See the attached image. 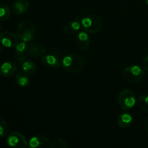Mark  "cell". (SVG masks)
<instances>
[{
  "label": "cell",
  "instance_id": "obj_1",
  "mask_svg": "<svg viewBox=\"0 0 148 148\" xmlns=\"http://www.w3.org/2000/svg\"><path fill=\"white\" fill-rule=\"evenodd\" d=\"M62 64L63 69L67 72L77 74L84 69L85 62L83 59L77 53H69L63 58Z\"/></svg>",
  "mask_w": 148,
  "mask_h": 148
},
{
  "label": "cell",
  "instance_id": "obj_2",
  "mask_svg": "<svg viewBox=\"0 0 148 148\" xmlns=\"http://www.w3.org/2000/svg\"><path fill=\"white\" fill-rule=\"evenodd\" d=\"M17 34L22 41L30 42L34 38L36 34V25L29 20H22L18 24Z\"/></svg>",
  "mask_w": 148,
  "mask_h": 148
},
{
  "label": "cell",
  "instance_id": "obj_3",
  "mask_svg": "<svg viewBox=\"0 0 148 148\" xmlns=\"http://www.w3.org/2000/svg\"><path fill=\"white\" fill-rule=\"evenodd\" d=\"M81 25L85 32L94 34L101 30L103 21L97 14H90L81 20Z\"/></svg>",
  "mask_w": 148,
  "mask_h": 148
},
{
  "label": "cell",
  "instance_id": "obj_4",
  "mask_svg": "<svg viewBox=\"0 0 148 148\" xmlns=\"http://www.w3.org/2000/svg\"><path fill=\"white\" fill-rule=\"evenodd\" d=\"M118 103L122 110H130L136 104V96L134 92L130 89H124L120 92Z\"/></svg>",
  "mask_w": 148,
  "mask_h": 148
},
{
  "label": "cell",
  "instance_id": "obj_5",
  "mask_svg": "<svg viewBox=\"0 0 148 148\" xmlns=\"http://www.w3.org/2000/svg\"><path fill=\"white\" fill-rule=\"evenodd\" d=\"M123 77L130 82H137L145 76L143 69L138 65L127 66L123 71Z\"/></svg>",
  "mask_w": 148,
  "mask_h": 148
},
{
  "label": "cell",
  "instance_id": "obj_6",
  "mask_svg": "<svg viewBox=\"0 0 148 148\" xmlns=\"http://www.w3.org/2000/svg\"><path fill=\"white\" fill-rule=\"evenodd\" d=\"M7 144L10 147L15 148H25L27 146V141L23 134L17 132H12L7 137Z\"/></svg>",
  "mask_w": 148,
  "mask_h": 148
},
{
  "label": "cell",
  "instance_id": "obj_7",
  "mask_svg": "<svg viewBox=\"0 0 148 148\" xmlns=\"http://www.w3.org/2000/svg\"><path fill=\"white\" fill-rule=\"evenodd\" d=\"M18 36L10 31H4L0 34V41L7 48H14L18 43Z\"/></svg>",
  "mask_w": 148,
  "mask_h": 148
},
{
  "label": "cell",
  "instance_id": "obj_8",
  "mask_svg": "<svg viewBox=\"0 0 148 148\" xmlns=\"http://www.w3.org/2000/svg\"><path fill=\"white\" fill-rule=\"evenodd\" d=\"M29 147L30 148H49L51 147V144L47 137L42 134H37L30 139Z\"/></svg>",
  "mask_w": 148,
  "mask_h": 148
},
{
  "label": "cell",
  "instance_id": "obj_9",
  "mask_svg": "<svg viewBox=\"0 0 148 148\" xmlns=\"http://www.w3.org/2000/svg\"><path fill=\"white\" fill-rule=\"evenodd\" d=\"M45 52H46V49L44 46L40 43L34 42V43L27 45V53L30 56H33V57H40L44 54Z\"/></svg>",
  "mask_w": 148,
  "mask_h": 148
},
{
  "label": "cell",
  "instance_id": "obj_10",
  "mask_svg": "<svg viewBox=\"0 0 148 148\" xmlns=\"http://www.w3.org/2000/svg\"><path fill=\"white\" fill-rule=\"evenodd\" d=\"M17 64L10 61L4 62L0 66V75L4 77L12 76L17 72Z\"/></svg>",
  "mask_w": 148,
  "mask_h": 148
},
{
  "label": "cell",
  "instance_id": "obj_11",
  "mask_svg": "<svg viewBox=\"0 0 148 148\" xmlns=\"http://www.w3.org/2000/svg\"><path fill=\"white\" fill-rule=\"evenodd\" d=\"M82 27L81 25V20L78 17L74 19L72 21H68L63 25V30L66 33L69 34H74L76 33L80 30V27Z\"/></svg>",
  "mask_w": 148,
  "mask_h": 148
},
{
  "label": "cell",
  "instance_id": "obj_12",
  "mask_svg": "<svg viewBox=\"0 0 148 148\" xmlns=\"http://www.w3.org/2000/svg\"><path fill=\"white\" fill-rule=\"evenodd\" d=\"M29 8V2L27 0H16L12 4V10L16 14L25 12Z\"/></svg>",
  "mask_w": 148,
  "mask_h": 148
},
{
  "label": "cell",
  "instance_id": "obj_13",
  "mask_svg": "<svg viewBox=\"0 0 148 148\" xmlns=\"http://www.w3.org/2000/svg\"><path fill=\"white\" fill-rule=\"evenodd\" d=\"M41 61L45 66L50 68H57L60 66V62L57 56L53 54H43Z\"/></svg>",
  "mask_w": 148,
  "mask_h": 148
},
{
  "label": "cell",
  "instance_id": "obj_14",
  "mask_svg": "<svg viewBox=\"0 0 148 148\" xmlns=\"http://www.w3.org/2000/svg\"><path fill=\"white\" fill-rule=\"evenodd\" d=\"M90 38L87 32H79L77 36V45L80 50H86L90 45Z\"/></svg>",
  "mask_w": 148,
  "mask_h": 148
},
{
  "label": "cell",
  "instance_id": "obj_15",
  "mask_svg": "<svg viewBox=\"0 0 148 148\" xmlns=\"http://www.w3.org/2000/svg\"><path fill=\"white\" fill-rule=\"evenodd\" d=\"M133 121V117L129 113H123L119 116L117 119V124L121 128H128Z\"/></svg>",
  "mask_w": 148,
  "mask_h": 148
},
{
  "label": "cell",
  "instance_id": "obj_16",
  "mask_svg": "<svg viewBox=\"0 0 148 148\" xmlns=\"http://www.w3.org/2000/svg\"><path fill=\"white\" fill-rule=\"evenodd\" d=\"M21 66L23 72H24L27 75H33L36 72V69H37L36 64L33 61L27 60V59L21 64Z\"/></svg>",
  "mask_w": 148,
  "mask_h": 148
},
{
  "label": "cell",
  "instance_id": "obj_17",
  "mask_svg": "<svg viewBox=\"0 0 148 148\" xmlns=\"http://www.w3.org/2000/svg\"><path fill=\"white\" fill-rule=\"evenodd\" d=\"M28 75L25 73L24 72H20L17 73L15 77L16 82L17 85L20 87H26L30 83V79H29Z\"/></svg>",
  "mask_w": 148,
  "mask_h": 148
},
{
  "label": "cell",
  "instance_id": "obj_18",
  "mask_svg": "<svg viewBox=\"0 0 148 148\" xmlns=\"http://www.w3.org/2000/svg\"><path fill=\"white\" fill-rule=\"evenodd\" d=\"M10 7L4 4H0V20H7L10 17Z\"/></svg>",
  "mask_w": 148,
  "mask_h": 148
},
{
  "label": "cell",
  "instance_id": "obj_19",
  "mask_svg": "<svg viewBox=\"0 0 148 148\" xmlns=\"http://www.w3.org/2000/svg\"><path fill=\"white\" fill-rule=\"evenodd\" d=\"M9 132H10V127L7 123L3 119L0 118V137H4L7 136Z\"/></svg>",
  "mask_w": 148,
  "mask_h": 148
},
{
  "label": "cell",
  "instance_id": "obj_20",
  "mask_svg": "<svg viewBox=\"0 0 148 148\" xmlns=\"http://www.w3.org/2000/svg\"><path fill=\"white\" fill-rule=\"evenodd\" d=\"M139 106L145 112L148 113V95H142L138 100Z\"/></svg>",
  "mask_w": 148,
  "mask_h": 148
},
{
  "label": "cell",
  "instance_id": "obj_21",
  "mask_svg": "<svg viewBox=\"0 0 148 148\" xmlns=\"http://www.w3.org/2000/svg\"><path fill=\"white\" fill-rule=\"evenodd\" d=\"M51 147L52 148H66L67 145L65 140L61 137H57L52 142Z\"/></svg>",
  "mask_w": 148,
  "mask_h": 148
},
{
  "label": "cell",
  "instance_id": "obj_22",
  "mask_svg": "<svg viewBox=\"0 0 148 148\" xmlns=\"http://www.w3.org/2000/svg\"><path fill=\"white\" fill-rule=\"evenodd\" d=\"M16 48V53H17L18 56H22V55H24L25 53L27 52V46L26 44V42L22 41L20 43H17V46H15Z\"/></svg>",
  "mask_w": 148,
  "mask_h": 148
},
{
  "label": "cell",
  "instance_id": "obj_23",
  "mask_svg": "<svg viewBox=\"0 0 148 148\" xmlns=\"http://www.w3.org/2000/svg\"><path fill=\"white\" fill-rule=\"evenodd\" d=\"M143 67L145 70L148 72V55L144 58L143 62Z\"/></svg>",
  "mask_w": 148,
  "mask_h": 148
},
{
  "label": "cell",
  "instance_id": "obj_24",
  "mask_svg": "<svg viewBox=\"0 0 148 148\" xmlns=\"http://www.w3.org/2000/svg\"><path fill=\"white\" fill-rule=\"evenodd\" d=\"M144 127H145V130L146 132L148 134V116L145 119V120Z\"/></svg>",
  "mask_w": 148,
  "mask_h": 148
},
{
  "label": "cell",
  "instance_id": "obj_25",
  "mask_svg": "<svg viewBox=\"0 0 148 148\" xmlns=\"http://www.w3.org/2000/svg\"><path fill=\"white\" fill-rule=\"evenodd\" d=\"M1 43H0V53H1Z\"/></svg>",
  "mask_w": 148,
  "mask_h": 148
},
{
  "label": "cell",
  "instance_id": "obj_26",
  "mask_svg": "<svg viewBox=\"0 0 148 148\" xmlns=\"http://www.w3.org/2000/svg\"><path fill=\"white\" fill-rule=\"evenodd\" d=\"M145 2H146V4H147V5L148 6V0H146Z\"/></svg>",
  "mask_w": 148,
  "mask_h": 148
},
{
  "label": "cell",
  "instance_id": "obj_27",
  "mask_svg": "<svg viewBox=\"0 0 148 148\" xmlns=\"http://www.w3.org/2000/svg\"><path fill=\"white\" fill-rule=\"evenodd\" d=\"M1 25H0V30H1Z\"/></svg>",
  "mask_w": 148,
  "mask_h": 148
}]
</instances>
